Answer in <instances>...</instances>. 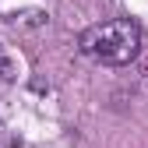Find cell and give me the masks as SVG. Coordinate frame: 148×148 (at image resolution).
<instances>
[{
    "label": "cell",
    "mask_w": 148,
    "mask_h": 148,
    "mask_svg": "<svg viewBox=\"0 0 148 148\" xmlns=\"http://www.w3.org/2000/svg\"><path fill=\"white\" fill-rule=\"evenodd\" d=\"M78 49L88 60L106 64V67H123L138 60L141 53V28L131 18H109V21H95L78 35Z\"/></svg>",
    "instance_id": "6da1fadb"
}]
</instances>
